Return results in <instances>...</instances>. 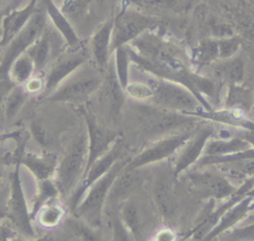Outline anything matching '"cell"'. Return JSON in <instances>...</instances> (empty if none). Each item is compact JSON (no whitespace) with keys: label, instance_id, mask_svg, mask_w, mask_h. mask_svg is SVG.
I'll list each match as a JSON object with an SVG mask.
<instances>
[{"label":"cell","instance_id":"obj_1","mask_svg":"<svg viewBox=\"0 0 254 241\" xmlns=\"http://www.w3.org/2000/svg\"><path fill=\"white\" fill-rule=\"evenodd\" d=\"M28 135L23 134L17 138V150L15 156V169L11 175V181L9 183V195H8V215L16 231L22 233L26 237H34V229L31 223L32 218L28 209L25 193L22 186L20 167V158L24 152Z\"/></svg>","mask_w":254,"mask_h":241},{"label":"cell","instance_id":"obj_2","mask_svg":"<svg viewBox=\"0 0 254 241\" xmlns=\"http://www.w3.org/2000/svg\"><path fill=\"white\" fill-rule=\"evenodd\" d=\"M87 136L81 133L72 140L58 164L54 181L62 195H67L83 177L87 161Z\"/></svg>","mask_w":254,"mask_h":241},{"label":"cell","instance_id":"obj_3","mask_svg":"<svg viewBox=\"0 0 254 241\" xmlns=\"http://www.w3.org/2000/svg\"><path fill=\"white\" fill-rule=\"evenodd\" d=\"M121 163H116L110 170L94 181L87 189L86 195L73 208L75 214L93 226L100 224L101 209L110 187L120 173Z\"/></svg>","mask_w":254,"mask_h":241},{"label":"cell","instance_id":"obj_4","mask_svg":"<svg viewBox=\"0 0 254 241\" xmlns=\"http://www.w3.org/2000/svg\"><path fill=\"white\" fill-rule=\"evenodd\" d=\"M48 17L44 9H37L27 25L6 45L0 60V78L8 77L11 63L22 54L26 53L32 44L47 28Z\"/></svg>","mask_w":254,"mask_h":241},{"label":"cell","instance_id":"obj_5","mask_svg":"<svg viewBox=\"0 0 254 241\" xmlns=\"http://www.w3.org/2000/svg\"><path fill=\"white\" fill-rule=\"evenodd\" d=\"M76 71L52 91L47 99L52 102H81L99 88L101 79L98 75L92 72Z\"/></svg>","mask_w":254,"mask_h":241},{"label":"cell","instance_id":"obj_6","mask_svg":"<svg viewBox=\"0 0 254 241\" xmlns=\"http://www.w3.org/2000/svg\"><path fill=\"white\" fill-rule=\"evenodd\" d=\"M154 23L155 21L151 17L139 12L132 10L122 11L113 21L111 49L115 50L136 39Z\"/></svg>","mask_w":254,"mask_h":241},{"label":"cell","instance_id":"obj_7","mask_svg":"<svg viewBox=\"0 0 254 241\" xmlns=\"http://www.w3.org/2000/svg\"><path fill=\"white\" fill-rule=\"evenodd\" d=\"M86 58V54L82 50L64 53L57 57L45 76V88L43 92L50 94L54 91L85 62Z\"/></svg>","mask_w":254,"mask_h":241},{"label":"cell","instance_id":"obj_8","mask_svg":"<svg viewBox=\"0 0 254 241\" xmlns=\"http://www.w3.org/2000/svg\"><path fill=\"white\" fill-rule=\"evenodd\" d=\"M84 119L87 125V161L84 174L87 172L89 167L101 156H103L110 144L116 137V134L106 128L100 126L95 118L89 114H84ZM83 174V176H84Z\"/></svg>","mask_w":254,"mask_h":241},{"label":"cell","instance_id":"obj_9","mask_svg":"<svg viewBox=\"0 0 254 241\" xmlns=\"http://www.w3.org/2000/svg\"><path fill=\"white\" fill-rule=\"evenodd\" d=\"M155 100L171 109L194 110L196 107L195 98L185 89L168 82H159L153 89Z\"/></svg>","mask_w":254,"mask_h":241},{"label":"cell","instance_id":"obj_10","mask_svg":"<svg viewBox=\"0 0 254 241\" xmlns=\"http://www.w3.org/2000/svg\"><path fill=\"white\" fill-rule=\"evenodd\" d=\"M37 3L38 0H30L25 7L14 9L3 18L1 29L2 48H5L6 45L27 25L37 11Z\"/></svg>","mask_w":254,"mask_h":241},{"label":"cell","instance_id":"obj_11","mask_svg":"<svg viewBox=\"0 0 254 241\" xmlns=\"http://www.w3.org/2000/svg\"><path fill=\"white\" fill-rule=\"evenodd\" d=\"M20 162L21 166H24L38 181L53 179L59 164L57 157L50 153L34 154L23 152Z\"/></svg>","mask_w":254,"mask_h":241},{"label":"cell","instance_id":"obj_12","mask_svg":"<svg viewBox=\"0 0 254 241\" xmlns=\"http://www.w3.org/2000/svg\"><path fill=\"white\" fill-rule=\"evenodd\" d=\"M193 187L203 195L222 198L233 192V187L223 178L211 173H194L190 175Z\"/></svg>","mask_w":254,"mask_h":241},{"label":"cell","instance_id":"obj_13","mask_svg":"<svg viewBox=\"0 0 254 241\" xmlns=\"http://www.w3.org/2000/svg\"><path fill=\"white\" fill-rule=\"evenodd\" d=\"M188 136L180 135V136H173L168 139H165L156 145L148 148L143 153L138 155L130 164L129 169H136L146 164H150L153 162L160 161L164 158L170 156L175 150L180 147L186 140Z\"/></svg>","mask_w":254,"mask_h":241},{"label":"cell","instance_id":"obj_14","mask_svg":"<svg viewBox=\"0 0 254 241\" xmlns=\"http://www.w3.org/2000/svg\"><path fill=\"white\" fill-rule=\"evenodd\" d=\"M102 103L112 118H117L124 102L122 86L113 65H110L102 85Z\"/></svg>","mask_w":254,"mask_h":241},{"label":"cell","instance_id":"obj_15","mask_svg":"<svg viewBox=\"0 0 254 241\" xmlns=\"http://www.w3.org/2000/svg\"><path fill=\"white\" fill-rule=\"evenodd\" d=\"M43 9L46 12L48 19H50L62 38L64 39L66 45L70 48L77 47L79 39L71 26V23L63 11L54 3V0H43Z\"/></svg>","mask_w":254,"mask_h":241},{"label":"cell","instance_id":"obj_16","mask_svg":"<svg viewBox=\"0 0 254 241\" xmlns=\"http://www.w3.org/2000/svg\"><path fill=\"white\" fill-rule=\"evenodd\" d=\"M140 110L143 125L147 131L151 133L164 132L182 125L187 121L184 117H180L174 113L166 111H159L158 109H151L147 107Z\"/></svg>","mask_w":254,"mask_h":241},{"label":"cell","instance_id":"obj_17","mask_svg":"<svg viewBox=\"0 0 254 241\" xmlns=\"http://www.w3.org/2000/svg\"><path fill=\"white\" fill-rule=\"evenodd\" d=\"M53 50L54 35L47 27L26 52L33 60L35 71L40 72L46 68L53 56Z\"/></svg>","mask_w":254,"mask_h":241},{"label":"cell","instance_id":"obj_18","mask_svg":"<svg viewBox=\"0 0 254 241\" xmlns=\"http://www.w3.org/2000/svg\"><path fill=\"white\" fill-rule=\"evenodd\" d=\"M113 20L105 22L91 39V53L99 68H104L108 62L111 49Z\"/></svg>","mask_w":254,"mask_h":241},{"label":"cell","instance_id":"obj_19","mask_svg":"<svg viewBox=\"0 0 254 241\" xmlns=\"http://www.w3.org/2000/svg\"><path fill=\"white\" fill-rule=\"evenodd\" d=\"M155 199L160 211L165 216H171L175 212L176 203L172 181L167 175H161L155 185Z\"/></svg>","mask_w":254,"mask_h":241},{"label":"cell","instance_id":"obj_20","mask_svg":"<svg viewBox=\"0 0 254 241\" xmlns=\"http://www.w3.org/2000/svg\"><path fill=\"white\" fill-rule=\"evenodd\" d=\"M65 215V209L57 200L52 199L42 205L34 216L37 222L46 229H52L57 227L64 219Z\"/></svg>","mask_w":254,"mask_h":241},{"label":"cell","instance_id":"obj_21","mask_svg":"<svg viewBox=\"0 0 254 241\" xmlns=\"http://www.w3.org/2000/svg\"><path fill=\"white\" fill-rule=\"evenodd\" d=\"M30 94L26 91L23 84H16L8 93L3 103V115L6 121H11L23 108Z\"/></svg>","mask_w":254,"mask_h":241},{"label":"cell","instance_id":"obj_22","mask_svg":"<svg viewBox=\"0 0 254 241\" xmlns=\"http://www.w3.org/2000/svg\"><path fill=\"white\" fill-rule=\"evenodd\" d=\"M210 135V131L209 130H204L202 131L194 141H192L188 147L187 149L184 151V153L181 155L177 165H176V170H175V174L178 175L179 173H181L182 171H184L185 169H187L190 165H191L200 155L201 150L203 149L205 142L208 138V136Z\"/></svg>","mask_w":254,"mask_h":241},{"label":"cell","instance_id":"obj_23","mask_svg":"<svg viewBox=\"0 0 254 241\" xmlns=\"http://www.w3.org/2000/svg\"><path fill=\"white\" fill-rule=\"evenodd\" d=\"M35 72L32 59L27 53L19 56L10 65L8 77L16 84H24Z\"/></svg>","mask_w":254,"mask_h":241},{"label":"cell","instance_id":"obj_24","mask_svg":"<svg viewBox=\"0 0 254 241\" xmlns=\"http://www.w3.org/2000/svg\"><path fill=\"white\" fill-rule=\"evenodd\" d=\"M38 189L37 193L35 195L34 203L32 210L30 212L31 218L34 219L35 214L39 210V208L44 205L46 202L57 198V196L60 194V191L55 183V181L52 179L49 180H44V181H38Z\"/></svg>","mask_w":254,"mask_h":241},{"label":"cell","instance_id":"obj_25","mask_svg":"<svg viewBox=\"0 0 254 241\" xmlns=\"http://www.w3.org/2000/svg\"><path fill=\"white\" fill-rule=\"evenodd\" d=\"M133 171L134 169H129L128 171L122 173L117 180H114L110 187V197H122L134 187L137 181V175Z\"/></svg>","mask_w":254,"mask_h":241},{"label":"cell","instance_id":"obj_26","mask_svg":"<svg viewBox=\"0 0 254 241\" xmlns=\"http://www.w3.org/2000/svg\"><path fill=\"white\" fill-rule=\"evenodd\" d=\"M219 59V50L217 40L202 41L193 52V60L200 64H205Z\"/></svg>","mask_w":254,"mask_h":241},{"label":"cell","instance_id":"obj_27","mask_svg":"<svg viewBox=\"0 0 254 241\" xmlns=\"http://www.w3.org/2000/svg\"><path fill=\"white\" fill-rule=\"evenodd\" d=\"M249 143L240 139L231 141H215L209 144L206 154L207 155H226L248 149Z\"/></svg>","mask_w":254,"mask_h":241},{"label":"cell","instance_id":"obj_28","mask_svg":"<svg viewBox=\"0 0 254 241\" xmlns=\"http://www.w3.org/2000/svg\"><path fill=\"white\" fill-rule=\"evenodd\" d=\"M129 68V54L124 46L115 49V64L114 69L117 78L123 88L127 86Z\"/></svg>","mask_w":254,"mask_h":241},{"label":"cell","instance_id":"obj_29","mask_svg":"<svg viewBox=\"0 0 254 241\" xmlns=\"http://www.w3.org/2000/svg\"><path fill=\"white\" fill-rule=\"evenodd\" d=\"M247 205H248V200H245L241 203H239L235 208H233L232 210L228 211L226 213L225 218L223 219V221L217 226V228L211 233L209 234V238H211L212 236L216 235L217 233H219L220 231L226 229L227 227L231 226L233 223H235L238 219H240V217H242V215L245 213L246 209H247Z\"/></svg>","mask_w":254,"mask_h":241},{"label":"cell","instance_id":"obj_30","mask_svg":"<svg viewBox=\"0 0 254 241\" xmlns=\"http://www.w3.org/2000/svg\"><path fill=\"white\" fill-rule=\"evenodd\" d=\"M222 70L226 77L232 82L237 83L242 80L244 73V64L240 59H234L227 63H225L222 67Z\"/></svg>","mask_w":254,"mask_h":241},{"label":"cell","instance_id":"obj_31","mask_svg":"<svg viewBox=\"0 0 254 241\" xmlns=\"http://www.w3.org/2000/svg\"><path fill=\"white\" fill-rule=\"evenodd\" d=\"M218 50H219V59H229L239 50L240 41L236 38H225L219 39Z\"/></svg>","mask_w":254,"mask_h":241},{"label":"cell","instance_id":"obj_32","mask_svg":"<svg viewBox=\"0 0 254 241\" xmlns=\"http://www.w3.org/2000/svg\"><path fill=\"white\" fill-rule=\"evenodd\" d=\"M85 1L86 0H65L62 5L61 10L66 17L76 19L81 14L85 6Z\"/></svg>","mask_w":254,"mask_h":241},{"label":"cell","instance_id":"obj_33","mask_svg":"<svg viewBox=\"0 0 254 241\" xmlns=\"http://www.w3.org/2000/svg\"><path fill=\"white\" fill-rule=\"evenodd\" d=\"M24 88L29 94H39L40 92L44 91L45 88V78L37 75H32L24 84Z\"/></svg>","mask_w":254,"mask_h":241},{"label":"cell","instance_id":"obj_34","mask_svg":"<svg viewBox=\"0 0 254 241\" xmlns=\"http://www.w3.org/2000/svg\"><path fill=\"white\" fill-rule=\"evenodd\" d=\"M123 217H124L126 224L129 226V228L133 232H136L138 229L139 222H138V213H137V209L135 208V206H133L131 204L126 206L123 211Z\"/></svg>","mask_w":254,"mask_h":241},{"label":"cell","instance_id":"obj_35","mask_svg":"<svg viewBox=\"0 0 254 241\" xmlns=\"http://www.w3.org/2000/svg\"><path fill=\"white\" fill-rule=\"evenodd\" d=\"M127 91L134 97L137 98H145L153 95V90L146 85L140 83H132L129 86H126Z\"/></svg>","mask_w":254,"mask_h":241},{"label":"cell","instance_id":"obj_36","mask_svg":"<svg viewBox=\"0 0 254 241\" xmlns=\"http://www.w3.org/2000/svg\"><path fill=\"white\" fill-rule=\"evenodd\" d=\"M228 163H231L233 166H235V170L239 173H244L246 175L254 174V158L237 160Z\"/></svg>","mask_w":254,"mask_h":241},{"label":"cell","instance_id":"obj_37","mask_svg":"<svg viewBox=\"0 0 254 241\" xmlns=\"http://www.w3.org/2000/svg\"><path fill=\"white\" fill-rule=\"evenodd\" d=\"M8 195L9 185H1L0 189V222L8 215Z\"/></svg>","mask_w":254,"mask_h":241},{"label":"cell","instance_id":"obj_38","mask_svg":"<svg viewBox=\"0 0 254 241\" xmlns=\"http://www.w3.org/2000/svg\"><path fill=\"white\" fill-rule=\"evenodd\" d=\"M133 3L145 7H171L176 0H131Z\"/></svg>","mask_w":254,"mask_h":241},{"label":"cell","instance_id":"obj_39","mask_svg":"<svg viewBox=\"0 0 254 241\" xmlns=\"http://www.w3.org/2000/svg\"><path fill=\"white\" fill-rule=\"evenodd\" d=\"M15 85L16 83H14L9 77L0 78V109H2L5 98Z\"/></svg>","mask_w":254,"mask_h":241},{"label":"cell","instance_id":"obj_40","mask_svg":"<svg viewBox=\"0 0 254 241\" xmlns=\"http://www.w3.org/2000/svg\"><path fill=\"white\" fill-rule=\"evenodd\" d=\"M14 229L15 227L12 225L9 219L8 222L0 223V241L14 239L17 236V231Z\"/></svg>","mask_w":254,"mask_h":241},{"label":"cell","instance_id":"obj_41","mask_svg":"<svg viewBox=\"0 0 254 241\" xmlns=\"http://www.w3.org/2000/svg\"><path fill=\"white\" fill-rule=\"evenodd\" d=\"M234 237L238 239H254V224L238 231Z\"/></svg>","mask_w":254,"mask_h":241},{"label":"cell","instance_id":"obj_42","mask_svg":"<svg viewBox=\"0 0 254 241\" xmlns=\"http://www.w3.org/2000/svg\"><path fill=\"white\" fill-rule=\"evenodd\" d=\"M22 131L18 130V131H12V132H0V147L8 140L11 139H16L19 138L22 135Z\"/></svg>","mask_w":254,"mask_h":241},{"label":"cell","instance_id":"obj_43","mask_svg":"<svg viewBox=\"0 0 254 241\" xmlns=\"http://www.w3.org/2000/svg\"><path fill=\"white\" fill-rule=\"evenodd\" d=\"M5 153L2 149V146L0 147V181L2 180L3 173H4V164H5Z\"/></svg>","mask_w":254,"mask_h":241},{"label":"cell","instance_id":"obj_44","mask_svg":"<svg viewBox=\"0 0 254 241\" xmlns=\"http://www.w3.org/2000/svg\"><path fill=\"white\" fill-rule=\"evenodd\" d=\"M245 139L249 144H252L254 146V131H250L245 134Z\"/></svg>","mask_w":254,"mask_h":241},{"label":"cell","instance_id":"obj_45","mask_svg":"<svg viewBox=\"0 0 254 241\" xmlns=\"http://www.w3.org/2000/svg\"><path fill=\"white\" fill-rule=\"evenodd\" d=\"M96 1H97L99 4H103V3L105 2V0H96Z\"/></svg>","mask_w":254,"mask_h":241},{"label":"cell","instance_id":"obj_46","mask_svg":"<svg viewBox=\"0 0 254 241\" xmlns=\"http://www.w3.org/2000/svg\"><path fill=\"white\" fill-rule=\"evenodd\" d=\"M249 194H250V195H254V190H252L251 192H249Z\"/></svg>","mask_w":254,"mask_h":241},{"label":"cell","instance_id":"obj_47","mask_svg":"<svg viewBox=\"0 0 254 241\" xmlns=\"http://www.w3.org/2000/svg\"><path fill=\"white\" fill-rule=\"evenodd\" d=\"M2 47H1V31H0V49H1Z\"/></svg>","mask_w":254,"mask_h":241}]
</instances>
